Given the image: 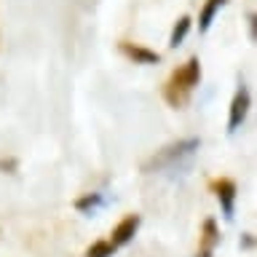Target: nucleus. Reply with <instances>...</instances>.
Masks as SVG:
<instances>
[{"instance_id": "f257e3e1", "label": "nucleus", "mask_w": 257, "mask_h": 257, "mask_svg": "<svg viewBox=\"0 0 257 257\" xmlns=\"http://www.w3.org/2000/svg\"><path fill=\"white\" fill-rule=\"evenodd\" d=\"M201 80V62L193 56V59H188L182 64L180 70L172 75V80H169V88H166V99L174 104H182L185 99H188V94L193 91V88L198 86Z\"/></svg>"}, {"instance_id": "f03ea898", "label": "nucleus", "mask_w": 257, "mask_h": 257, "mask_svg": "<svg viewBox=\"0 0 257 257\" xmlns=\"http://www.w3.org/2000/svg\"><path fill=\"white\" fill-rule=\"evenodd\" d=\"M198 148H201V140H196V137H190V140H182V142H177V145H169V148H164L156 158H153V166H158V169H164V166L174 169L177 164H180V161L190 158Z\"/></svg>"}, {"instance_id": "7ed1b4c3", "label": "nucleus", "mask_w": 257, "mask_h": 257, "mask_svg": "<svg viewBox=\"0 0 257 257\" xmlns=\"http://www.w3.org/2000/svg\"><path fill=\"white\" fill-rule=\"evenodd\" d=\"M246 110H249V88L241 83V88L236 91L230 102V118H228V132H238L241 123H244L246 118Z\"/></svg>"}, {"instance_id": "20e7f679", "label": "nucleus", "mask_w": 257, "mask_h": 257, "mask_svg": "<svg viewBox=\"0 0 257 257\" xmlns=\"http://www.w3.org/2000/svg\"><path fill=\"white\" fill-rule=\"evenodd\" d=\"M137 228H140V217H137V214H128L126 220H120V222H118V228L112 230V241H110V244L115 246V249H118V246H123V244H128V241L134 238Z\"/></svg>"}, {"instance_id": "39448f33", "label": "nucleus", "mask_w": 257, "mask_h": 257, "mask_svg": "<svg viewBox=\"0 0 257 257\" xmlns=\"http://www.w3.org/2000/svg\"><path fill=\"white\" fill-rule=\"evenodd\" d=\"M214 188H217V198H220V204H222V212L230 220L233 217V201H236V185L230 180H220Z\"/></svg>"}, {"instance_id": "423d86ee", "label": "nucleus", "mask_w": 257, "mask_h": 257, "mask_svg": "<svg viewBox=\"0 0 257 257\" xmlns=\"http://www.w3.org/2000/svg\"><path fill=\"white\" fill-rule=\"evenodd\" d=\"M120 48H123V54H126V56H132V59H134V62H140V64H156V62L161 59L156 51H148V48H142V46L123 43Z\"/></svg>"}, {"instance_id": "0eeeda50", "label": "nucleus", "mask_w": 257, "mask_h": 257, "mask_svg": "<svg viewBox=\"0 0 257 257\" xmlns=\"http://www.w3.org/2000/svg\"><path fill=\"white\" fill-rule=\"evenodd\" d=\"M222 6H225V0H206L204 11H201V16H198V30H201V32H206L209 27H212L214 16L220 14Z\"/></svg>"}, {"instance_id": "6e6552de", "label": "nucleus", "mask_w": 257, "mask_h": 257, "mask_svg": "<svg viewBox=\"0 0 257 257\" xmlns=\"http://www.w3.org/2000/svg\"><path fill=\"white\" fill-rule=\"evenodd\" d=\"M217 228H214V220H206L204 222V246H201V252H198V257H212V249H214V244H217Z\"/></svg>"}, {"instance_id": "1a4fd4ad", "label": "nucleus", "mask_w": 257, "mask_h": 257, "mask_svg": "<svg viewBox=\"0 0 257 257\" xmlns=\"http://www.w3.org/2000/svg\"><path fill=\"white\" fill-rule=\"evenodd\" d=\"M188 32H190V16H182L180 22H177V27L172 32V38H169V46L177 48V46H182V40L188 38Z\"/></svg>"}, {"instance_id": "9d476101", "label": "nucleus", "mask_w": 257, "mask_h": 257, "mask_svg": "<svg viewBox=\"0 0 257 257\" xmlns=\"http://www.w3.org/2000/svg\"><path fill=\"white\" fill-rule=\"evenodd\" d=\"M112 252H115V246H112L110 241H96L94 246H88L86 257H110Z\"/></svg>"}, {"instance_id": "9b49d317", "label": "nucleus", "mask_w": 257, "mask_h": 257, "mask_svg": "<svg viewBox=\"0 0 257 257\" xmlns=\"http://www.w3.org/2000/svg\"><path fill=\"white\" fill-rule=\"evenodd\" d=\"M99 204H102V196H86V198H80L75 206L80 209V212H94Z\"/></svg>"}]
</instances>
